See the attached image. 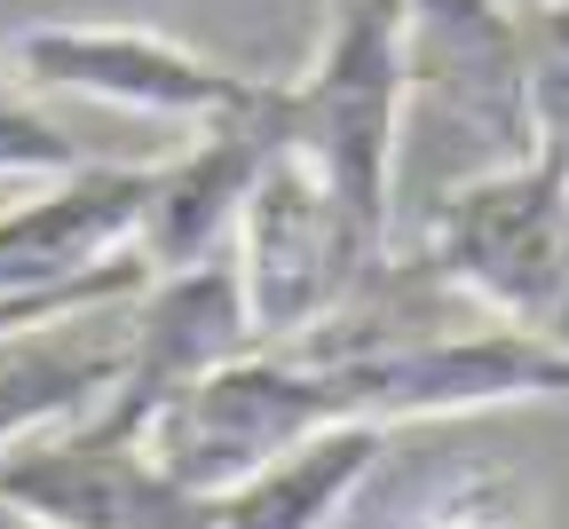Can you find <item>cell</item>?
I'll return each instance as SVG.
<instances>
[{
    "mask_svg": "<svg viewBox=\"0 0 569 529\" xmlns=\"http://www.w3.org/2000/svg\"><path fill=\"white\" fill-rule=\"evenodd\" d=\"M569 396V348L530 340L515 325H467L427 332L365 356H293V348H246L230 363L198 371L151 419L159 467L213 498L261 459L293 450L325 427H427V419H475L498 403H546Z\"/></svg>",
    "mask_w": 569,
    "mask_h": 529,
    "instance_id": "6da1fadb",
    "label": "cell"
},
{
    "mask_svg": "<svg viewBox=\"0 0 569 529\" xmlns=\"http://www.w3.org/2000/svg\"><path fill=\"white\" fill-rule=\"evenodd\" d=\"M411 103L403 71V0H340V17L309 71L269 80V134L301 167L332 182V198L372 238H396V127Z\"/></svg>",
    "mask_w": 569,
    "mask_h": 529,
    "instance_id": "7a4b0ae2",
    "label": "cell"
},
{
    "mask_svg": "<svg viewBox=\"0 0 569 529\" xmlns=\"http://www.w3.org/2000/svg\"><path fill=\"white\" fill-rule=\"evenodd\" d=\"M419 261L475 317L569 348V174L546 150H515L436 198Z\"/></svg>",
    "mask_w": 569,
    "mask_h": 529,
    "instance_id": "3957f363",
    "label": "cell"
},
{
    "mask_svg": "<svg viewBox=\"0 0 569 529\" xmlns=\"http://www.w3.org/2000/svg\"><path fill=\"white\" fill-rule=\"evenodd\" d=\"M380 246L388 238H372L317 167H301L293 150H269L230 221V269L246 292L253 348H293L317 317H332Z\"/></svg>",
    "mask_w": 569,
    "mask_h": 529,
    "instance_id": "277c9868",
    "label": "cell"
},
{
    "mask_svg": "<svg viewBox=\"0 0 569 529\" xmlns=\"http://www.w3.org/2000/svg\"><path fill=\"white\" fill-rule=\"evenodd\" d=\"M0 56H9V71L32 96L134 111V119L182 127V134L230 119L261 96V71L198 56V48H182L167 32H142V24H24Z\"/></svg>",
    "mask_w": 569,
    "mask_h": 529,
    "instance_id": "5b68a950",
    "label": "cell"
},
{
    "mask_svg": "<svg viewBox=\"0 0 569 529\" xmlns=\"http://www.w3.org/2000/svg\"><path fill=\"white\" fill-rule=\"evenodd\" d=\"M0 498L40 529H213V498L182 490L142 427L111 419L103 403L48 435L0 442Z\"/></svg>",
    "mask_w": 569,
    "mask_h": 529,
    "instance_id": "8992f818",
    "label": "cell"
},
{
    "mask_svg": "<svg viewBox=\"0 0 569 529\" xmlns=\"http://www.w3.org/2000/svg\"><path fill=\"white\" fill-rule=\"evenodd\" d=\"M246 348H253V325H246L230 246L206 261H182V269H151L127 292V363H119V388L103 396V411L151 435V419L174 388H190L198 371L230 363Z\"/></svg>",
    "mask_w": 569,
    "mask_h": 529,
    "instance_id": "52a82bcc",
    "label": "cell"
},
{
    "mask_svg": "<svg viewBox=\"0 0 569 529\" xmlns=\"http://www.w3.org/2000/svg\"><path fill=\"white\" fill-rule=\"evenodd\" d=\"M403 71L490 159L530 142L522 111V0H403Z\"/></svg>",
    "mask_w": 569,
    "mask_h": 529,
    "instance_id": "ba28073f",
    "label": "cell"
},
{
    "mask_svg": "<svg viewBox=\"0 0 569 529\" xmlns=\"http://www.w3.org/2000/svg\"><path fill=\"white\" fill-rule=\"evenodd\" d=\"M277 150L269 134V80L246 111L213 119V127H190L182 150L151 159V182H142V221H134V246L151 269H182V261H206L230 246V221L261 174V159Z\"/></svg>",
    "mask_w": 569,
    "mask_h": 529,
    "instance_id": "9c48e42d",
    "label": "cell"
},
{
    "mask_svg": "<svg viewBox=\"0 0 569 529\" xmlns=\"http://www.w3.org/2000/svg\"><path fill=\"white\" fill-rule=\"evenodd\" d=\"M119 363H127V292L9 325L0 332V442H24L96 411L119 388Z\"/></svg>",
    "mask_w": 569,
    "mask_h": 529,
    "instance_id": "30bf717a",
    "label": "cell"
},
{
    "mask_svg": "<svg viewBox=\"0 0 569 529\" xmlns=\"http://www.w3.org/2000/svg\"><path fill=\"white\" fill-rule=\"evenodd\" d=\"M388 467V427H325L213 490V529H332Z\"/></svg>",
    "mask_w": 569,
    "mask_h": 529,
    "instance_id": "8fae6325",
    "label": "cell"
},
{
    "mask_svg": "<svg viewBox=\"0 0 569 529\" xmlns=\"http://www.w3.org/2000/svg\"><path fill=\"white\" fill-rule=\"evenodd\" d=\"M522 111L530 142L569 174V9L553 0H522Z\"/></svg>",
    "mask_w": 569,
    "mask_h": 529,
    "instance_id": "7c38bea8",
    "label": "cell"
},
{
    "mask_svg": "<svg viewBox=\"0 0 569 529\" xmlns=\"http://www.w3.org/2000/svg\"><path fill=\"white\" fill-rule=\"evenodd\" d=\"M80 167V142L71 127L48 111V96H32L9 56H0V182H48V174H71Z\"/></svg>",
    "mask_w": 569,
    "mask_h": 529,
    "instance_id": "4fadbf2b",
    "label": "cell"
},
{
    "mask_svg": "<svg viewBox=\"0 0 569 529\" xmlns=\"http://www.w3.org/2000/svg\"><path fill=\"white\" fill-rule=\"evenodd\" d=\"M411 529H522V521H515V490L498 475H467L443 506H427V521H411Z\"/></svg>",
    "mask_w": 569,
    "mask_h": 529,
    "instance_id": "5bb4252c",
    "label": "cell"
},
{
    "mask_svg": "<svg viewBox=\"0 0 569 529\" xmlns=\"http://www.w3.org/2000/svg\"><path fill=\"white\" fill-rule=\"evenodd\" d=\"M0 529H40V521H32L24 506H9V498H0Z\"/></svg>",
    "mask_w": 569,
    "mask_h": 529,
    "instance_id": "9a60e30c",
    "label": "cell"
},
{
    "mask_svg": "<svg viewBox=\"0 0 569 529\" xmlns=\"http://www.w3.org/2000/svg\"><path fill=\"white\" fill-rule=\"evenodd\" d=\"M553 9H569V0H553Z\"/></svg>",
    "mask_w": 569,
    "mask_h": 529,
    "instance_id": "2e32d148",
    "label": "cell"
}]
</instances>
